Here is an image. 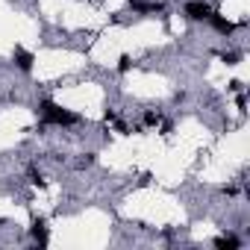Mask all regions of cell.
Here are the masks:
<instances>
[{
	"instance_id": "obj_8",
	"label": "cell",
	"mask_w": 250,
	"mask_h": 250,
	"mask_svg": "<svg viewBox=\"0 0 250 250\" xmlns=\"http://www.w3.org/2000/svg\"><path fill=\"white\" fill-rule=\"evenodd\" d=\"M130 68H133V59H130L127 53H121V59H118V71H121V74H127Z\"/></svg>"
},
{
	"instance_id": "obj_4",
	"label": "cell",
	"mask_w": 250,
	"mask_h": 250,
	"mask_svg": "<svg viewBox=\"0 0 250 250\" xmlns=\"http://www.w3.org/2000/svg\"><path fill=\"white\" fill-rule=\"evenodd\" d=\"M30 232L36 235V241H39L42 247L50 241V235H47V221H44V218H33V227H30Z\"/></svg>"
},
{
	"instance_id": "obj_1",
	"label": "cell",
	"mask_w": 250,
	"mask_h": 250,
	"mask_svg": "<svg viewBox=\"0 0 250 250\" xmlns=\"http://www.w3.org/2000/svg\"><path fill=\"white\" fill-rule=\"evenodd\" d=\"M42 118H44V124H62V127H71V124H77V121H80L74 112H68V109H62V106H56L53 100H44V103H42Z\"/></svg>"
},
{
	"instance_id": "obj_7",
	"label": "cell",
	"mask_w": 250,
	"mask_h": 250,
	"mask_svg": "<svg viewBox=\"0 0 250 250\" xmlns=\"http://www.w3.org/2000/svg\"><path fill=\"white\" fill-rule=\"evenodd\" d=\"M215 247H221V250H235V247H238V238H235V235H221V238H215Z\"/></svg>"
},
{
	"instance_id": "obj_6",
	"label": "cell",
	"mask_w": 250,
	"mask_h": 250,
	"mask_svg": "<svg viewBox=\"0 0 250 250\" xmlns=\"http://www.w3.org/2000/svg\"><path fill=\"white\" fill-rule=\"evenodd\" d=\"M130 6H133L136 12H165L162 3H145V0H130Z\"/></svg>"
},
{
	"instance_id": "obj_9",
	"label": "cell",
	"mask_w": 250,
	"mask_h": 250,
	"mask_svg": "<svg viewBox=\"0 0 250 250\" xmlns=\"http://www.w3.org/2000/svg\"><path fill=\"white\" fill-rule=\"evenodd\" d=\"M159 121H162V115H159V112H147V115H145V124H147V127H156Z\"/></svg>"
},
{
	"instance_id": "obj_10",
	"label": "cell",
	"mask_w": 250,
	"mask_h": 250,
	"mask_svg": "<svg viewBox=\"0 0 250 250\" xmlns=\"http://www.w3.org/2000/svg\"><path fill=\"white\" fill-rule=\"evenodd\" d=\"M30 183H36V186H44V180H42V174H39L36 168H30Z\"/></svg>"
},
{
	"instance_id": "obj_3",
	"label": "cell",
	"mask_w": 250,
	"mask_h": 250,
	"mask_svg": "<svg viewBox=\"0 0 250 250\" xmlns=\"http://www.w3.org/2000/svg\"><path fill=\"white\" fill-rule=\"evenodd\" d=\"M33 62H36V56H33L30 50H24V47H15V65H18L24 74H30V71H33Z\"/></svg>"
},
{
	"instance_id": "obj_5",
	"label": "cell",
	"mask_w": 250,
	"mask_h": 250,
	"mask_svg": "<svg viewBox=\"0 0 250 250\" xmlns=\"http://www.w3.org/2000/svg\"><path fill=\"white\" fill-rule=\"evenodd\" d=\"M206 21H209V24H212V27H215V30H218L221 36H229V33L235 30V24H232V21H227V18H221V15H215V12H212V15H209Z\"/></svg>"
},
{
	"instance_id": "obj_11",
	"label": "cell",
	"mask_w": 250,
	"mask_h": 250,
	"mask_svg": "<svg viewBox=\"0 0 250 250\" xmlns=\"http://www.w3.org/2000/svg\"><path fill=\"white\" fill-rule=\"evenodd\" d=\"M221 59H224V62H227V65H235V62H238V53H224V56H221Z\"/></svg>"
},
{
	"instance_id": "obj_2",
	"label": "cell",
	"mask_w": 250,
	"mask_h": 250,
	"mask_svg": "<svg viewBox=\"0 0 250 250\" xmlns=\"http://www.w3.org/2000/svg\"><path fill=\"white\" fill-rule=\"evenodd\" d=\"M209 15H212V6L203 3V0H188V3H186V18H191V21H206Z\"/></svg>"
}]
</instances>
